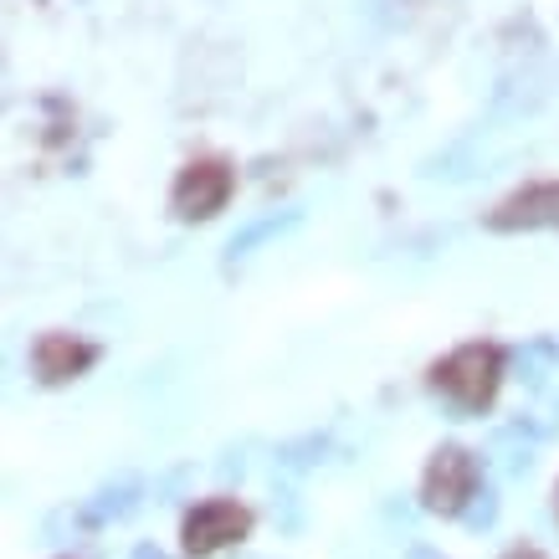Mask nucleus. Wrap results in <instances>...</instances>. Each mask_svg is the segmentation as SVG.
Segmentation results:
<instances>
[{"label": "nucleus", "mask_w": 559, "mask_h": 559, "mask_svg": "<svg viewBox=\"0 0 559 559\" xmlns=\"http://www.w3.org/2000/svg\"><path fill=\"white\" fill-rule=\"evenodd\" d=\"M134 559H165V555H154V549H134Z\"/></svg>", "instance_id": "9"}, {"label": "nucleus", "mask_w": 559, "mask_h": 559, "mask_svg": "<svg viewBox=\"0 0 559 559\" xmlns=\"http://www.w3.org/2000/svg\"><path fill=\"white\" fill-rule=\"evenodd\" d=\"M93 359H98V349H93L87 340H78V334H41L36 349H32V365L47 385H62V380H72V374H83Z\"/></svg>", "instance_id": "6"}, {"label": "nucleus", "mask_w": 559, "mask_h": 559, "mask_svg": "<svg viewBox=\"0 0 559 559\" xmlns=\"http://www.w3.org/2000/svg\"><path fill=\"white\" fill-rule=\"evenodd\" d=\"M498 380H503V349L498 344H457L447 359L431 365V385L457 401L462 411H483L498 395Z\"/></svg>", "instance_id": "1"}, {"label": "nucleus", "mask_w": 559, "mask_h": 559, "mask_svg": "<svg viewBox=\"0 0 559 559\" xmlns=\"http://www.w3.org/2000/svg\"><path fill=\"white\" fill-rule=\"evenodd\" d=\"M503 559H539L534 549H513V555H503Z\"/></svg>", "instance_id": "7"}, {"label": "nucleus", "mask_w": 559, "mask_h": 559, "mask_svg": "<svg viewBox=\"0 0 559 559\" xmlns=\"http://www.w3.org/2000/svg\"><path fill=\"white\" fill-rule=\"evenodd\" d=\"M477 498V462L462 447H441L426 462L421 477V503L431 513H462Z\"/></svg>", "instance_id": "3"}, {"label": "nucleus", "mask_w": 559, "mask_h": 559, "mask_svg": "<svg viewBox=\"0 0 559 559\" xmlns=\"http://www.w3.org/2000/svg\"><path fill=\"white\" fill-rule=\"evenodd\" d=\"M411 559H441V555H431V549H411Z\"/></svg>", "instance_id": "8"}, {"label": "nucleus", "mask_w": 559, "mask_h": 559, "mask_svg": "<svg viewBox=\"0 0 559 559\" xmlns=\"http://www.w3.org/2000/svg\"><path fill=\"white\" fill-rule=\"evenodd\" d=\"M247 528H252V513L241 509V503H231V498H211V503H201V509L186 513L180 539H186L190 555L201 559V555H216V549H226V544L247 539Z\"/></svg>", "instance_id": "4"}, {"label": "nucleus", "mask_w": 559, "mask_h": 559, "mask_svg": "<svg viewBox=\"0 0 559 559\" xmlns=\"http://www.w3.org/2000/svg\"><path fill=\"white\" fill-rule=\"evenodd\" d=\"M483 221H488V231H549V226H559V180L519 186Z\"/></svg>", "instance_id": "5"}, {"label": "nucleus", "mask_w": 559, "mask_h": 559, "mask_svg": "<svg viewBox=\"0 0 559 559\" xmlns=\"http://www.w3.org/2000/svg\"><path fill=\"white\" fill-rule=\"evenodd\" d=\"M231 186H237V175H231L226 159H190L186 170L175 175V186H170V211L180 221L216 216L221 205L231 201Z\"/></svg>", "instance_id": "2"}]
</instances>
